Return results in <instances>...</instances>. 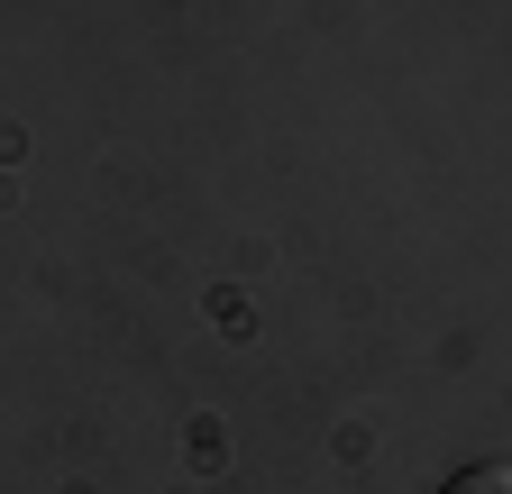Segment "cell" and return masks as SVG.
Instances as JSON below:
<instances>
[{
    "label": "cell",
    "mask_w": 512,
    "mask_h": 494,
    "mask_svg": "<svg viewBox=\"0 0 512 494\" xmlns=\"http://www.w3.org/2000/svg\"><path fill=\"white\" fill-rule=\"evenodd\" d=\"M439 494H512V467H458Z\"/></svg>",
    "instance_id": "obj_1"
}]
</instances>
